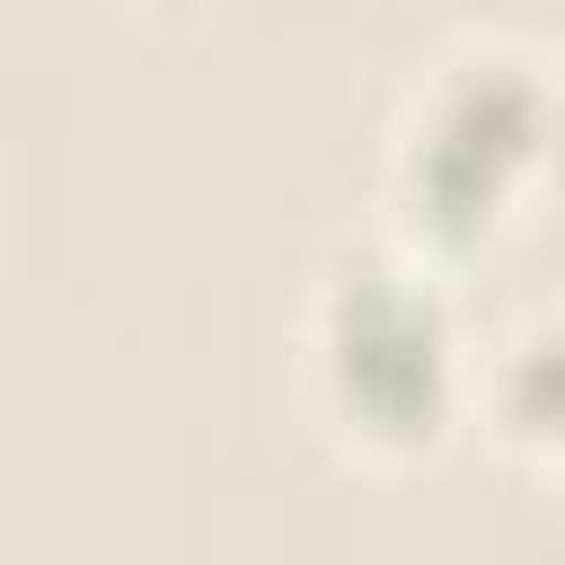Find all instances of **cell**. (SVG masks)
Wrapping results in <instances>:
<instances>
[{
  "mask_svg": "<svg viewBox=\"0 0 565 565\" xmlns=\"http://www.w3.org/2000/svg\"><path fill=\"white\" fill-rule=\"evenodd\" d=\"M547 106H556V62L521 44H459L424 79L388 150V203L415 256L424 247L459 256L512 212V194L547 168Z\"/></svg>",
  "mask_w": 565,
  "mask_h": 565,
  "instance_id": "cell-2",
  "label": "cell"
},
{
  "mask_svg": "<svg viewBox=\"0 0 565 565\" xmlns=\"http://www.w3.org/2000/svg\"><path fill=\"white\" fill-rule=\"evenodd\" d=\"M300 371H309V415L362 468L433 459L477 397L450 300L433 291V265L380 256V247L318 274L309 327H300Z\"/></svg>",
  "mask_w": 565,
  "mask_h": 565,
  "instance_id": "cell-1",
  "label": "cell"
},
{
  "mask_svg": "<svg viewBox=\"0 0 565 565\" xmlns=\"http://www.w3.org/2000/svg\"><path fill=\"white\" fill-rule=\"evenodd\" d=\"M486 433L547 486H565V309H539L468 397Z\"/></svg>",
  "mask_w": 565,
  "mask_h": 565,
  "instance_id": "cell-3",
  "label": "cell"
},
{
  "mask_svg": "<svg viewBox=\"0 0 565 565\" xmlns=\"http://www.w3.org/2000/svg\"><path fill=\"white\" fill-rule=\"evenodd\" d=\"M159 9H177V0H159Z\"/></svg>",
  "mask_w": 565,
  "mask_h": 565,
  "instance_id": "cell-4",
  "label": "cell"
}]
</instances>
